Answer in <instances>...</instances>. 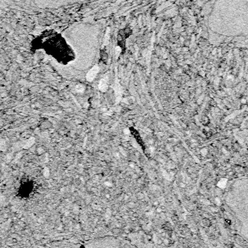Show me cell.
I'll use <instances>...</instances> for the list:
<instances>
[{
  "label": "cell",
  "instance_id": "cell-2",
  "mask_svg": "<svg viewBox=\"0 0 248 248\" xmlns=\"http://www.w3.org/2000/svg\"><path fill=\"white\" fill-rule=\"evenodd\" d=\"M98 71H99V68L97 66H95L93 68H91L87 74V81H89V82H92L93 79L95 78V76H96L97 73H98Z\"/></svg>",
  "mask_w": 248,
  "mask_h": 248
},
{
  "label": "cell",
  "instance_id": "cell-4",
  "mask_svg": "<svg viewBox=\"0 0 248 248\" xmlns=\"http://www.w3.org/2000/svg\"><path fill=\"white\" fill-rule=\"evenodd\" d=\"M76 90L77 93H82L85 91V87L83 86L82 85H76Z\"/></svg>",
  "mask_w": 248,
  "mask_h": 248
},
{
  "label": "cell",
  "instance_id": "cell-5",
  "mask_svg": "<svg viewBox=\"0 0 248 248\" xmlns=\"http://www.w3.org/2000/svg\"><path fill=\"white\" fill-rule=\"evenodd\" d=\"M109 39V30L108 29L107 31H106V34H105V39H104V44H106L108 43Z\"/></svg>",
  "mask_w": 248,
  "mask_h": 248
},
{
  "label": "cell",
  "instance_id": "cell-3",
  "mask_svg": "<svg viewBox=\"0 0 248 248\" xmlns=\"http://www.w3.org/2000/svg\"><path fill=\"white\" fill-rule=\"evenodd\" d=\"M108 86H109V80H108V77H104L101 80L100 83H99V90L102 92H105L107 90Z\"/></svg>",
  "mask_w": 248,
  "mask_h": 248
},
{
  "label": "cell",
  "instance_id": "cell-1",
  "mask_svg": "<svg viewBox=\"0 0 248 248\" xmlns=\"http://www.w3.org/2000/svg\"><path fill=\"white\" fill-rule=\"evenodd\" d=\"M225 204L234 218L237 232L248 242V178H239L229 185Z\"/></svg>",
  "mask_w": 248,
  "mask_h": 248
}]
</instances>
